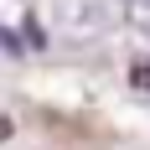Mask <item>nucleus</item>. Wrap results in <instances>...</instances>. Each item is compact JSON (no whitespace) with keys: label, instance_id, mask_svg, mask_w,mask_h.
<instances>
[{"label":"nucleus","instance_id":"1","mask_svg":"<svg viewBox=\"0 0 150 150\" xmlns=\"http://www.w3.org/2000/svg\"><path fill=\"white\" fill-rule=\"evenodd\" d=\"M47 26L57 31L62 42H98L114 31V5L109 0H47Z\"/></svg>","mask_w":150,"mask_h":150},{"label":"nucleus","instance_id":"2","mask_svg":"<svg viewBox=\"0 0 150 150\" xmlns=\"http://www.w3.org/2000/svg\"><path fill=\"white\" fill-rule=\"evenodd\" d=\"M124 21L150 42V0H124Z\"/></svg>","mask_w":150,"mask_h":150},{"label":"nucleus","instance_id":"3","mask_svg":"<svg viewBox=\"0 0 150 150\" xmlns=\"http://www.w3.org/2000/svg\"><path fill=\"white\" fill-rule=\"evenodd\" d=\"M129 83H135L140 93H150V62H135V67H129Z\"/></svg>","mask_w":150,"mask_h":150},{"label":"nucleus","instance_id":"4","mask_svg":"<svg viewBox=\"0 0 150 150\" xmlns=\"http://www.w3.org/2000/svg\"><path fill=\"white\" fill-rule=\"evenodd\" d=\"M11 135H16V124H11V114H0V145H5Z\"/></svg>","mask_w":150,"mask_h":150}]
</instances>
